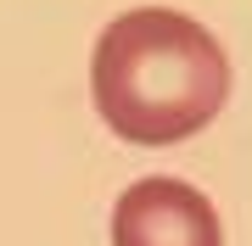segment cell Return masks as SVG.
Listing matches in <instances>:
<instances>
[{"mask_svg":"<svg viewBox=\"0 0 252 246\" xmlns=\"http://www.w3.org/2000/svg\"><path fill=\"white\" fill-rule=\"evenodd\" d=\"M95 112L118 140L180 146L230 101V62L213 34L174 6H135L107 23L90 67Z\"/></svg>","mask_w":252,"mask_h":246,"instance_id":"obj_1","label":"cell"},{"mask_svg":"<svg viewBox=\"0 0 252 246\" xmlns=\"http://www.w3.org/2000/svg\"><path fill=\"white\" fill-rule=\"evenodd\" d=\"M112 246H224L219 213L185 179H135L112 207Z\"/></svg>","mask_w":252,"mask_h":246,"instance_id":"obj_2","label":"cell"}]
</instances>
